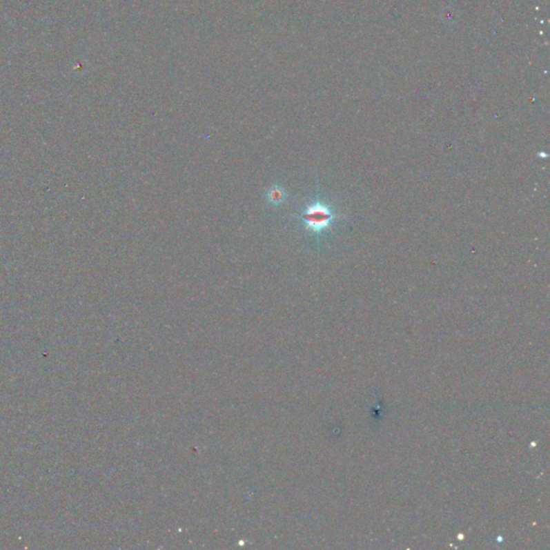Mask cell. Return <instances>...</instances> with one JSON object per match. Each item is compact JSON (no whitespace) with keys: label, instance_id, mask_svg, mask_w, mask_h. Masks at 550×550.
I'll use <instances>...</instances> for the list:
<instances>
[{"label":"cell","instance_id":"cell-1","mask_svg":"<svg viewBox=\"0 0 550 550\" xmlns=\"http://www.w3.org/2000/svg\"><path fill=\"white\" fill-rule=\"evenodd\" d=\"M335 219V214L327 204L314 202L306 208L301 215V221L306 229L313 233H320L329 228Z\"/></svg>","mask_w":550,"mask_h":550},{"label":"cell","instance_id":"cell-2","mask_svg":"<svg viewBox=\"0 0 550 550\" xmlns=\"http://www.w3.org/2000/svg\"><path fill=\"white\" fill-rule=\"evenodd\" d=\"M267 196L268 202H269L270 204L279 206V204L285 202L287 195L286 192H285L284 188H282L281 186H273L269 189Z\"/></svg>","mask_w":550,"mask_h":550},{"label":"cell","instance_id":"cell-3","mask_svg":"<svg viewBox=\"0 0 550 550\" xmlns=\"http://www.w3.org/2000/svg\"><path fill=\"white\" fill-rule=\"evenodd\" d=\"M538 156H540V157L546 158V157H547V154L540 153V154H538Z\"/></svg>","mask_w":550,"mask_h":550}]
</instances>
